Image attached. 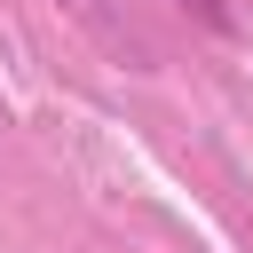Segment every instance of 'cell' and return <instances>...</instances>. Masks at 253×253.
<instances>
[{
	"mask_svg": "<svg viewBox=\"0 0 253 253\" xmlns=\"http://www.w3.org/2000/svg\"><path fill=\"white\" fill-rule=\"evenodd\" d=\"M198 16H213V24H221V8H213V0H198Z\"/></svg>",
	"mask_w": 253,
	"mask_h": 253,
	"instance_id": "cell-1",
	"label": "cell"
}]
</instances>
